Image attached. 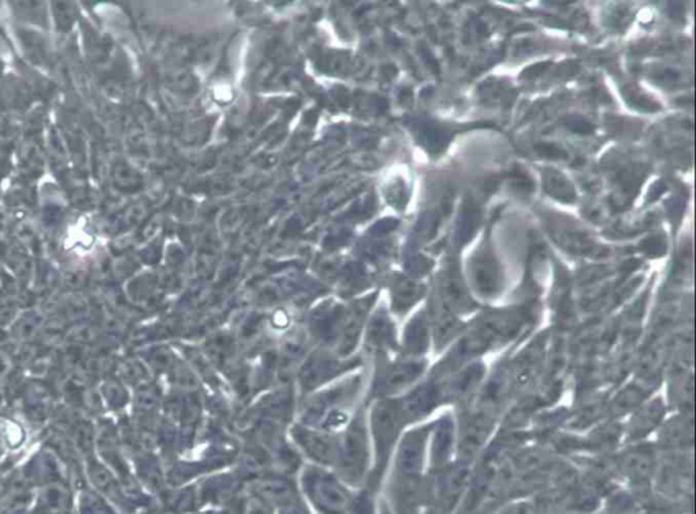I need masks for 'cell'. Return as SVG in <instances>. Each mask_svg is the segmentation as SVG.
Segmentation results:
<instances>
[{
	"label": "cell",
	"mask_w": 696,
	"mask_h": 514,
	"mask_svg": "<svg viewBox=\"0 0 696 514\" xmlns=\"http://www.w3.org/2000/svg\"><path fill=\"white\" fill-rule=\"evenodd\" d=\"M348 514H374L372 502L369 498L361 497L351 502Z\"/></svg>",
	"instance_id": "obj_1"
}]
</instances>
